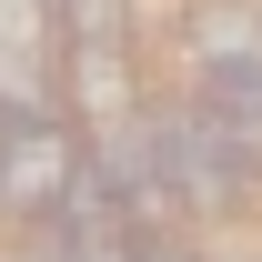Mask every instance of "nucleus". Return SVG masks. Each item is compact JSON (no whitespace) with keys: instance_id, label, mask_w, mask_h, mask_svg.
<instances>
[{"instance_id":"20e7f679","label":"nucleus","mask_w":262,"mask_h":262,"mask_svg":"<svg viewBox=\"0 0 262 262\" xmlns=\"http://www.w3.org/2000/svg\"><path fill=\"white\" fill-rule=\"evenodd\" d=\"M192 51H202V71L262 61V10H252V0H202V10H192Z\"/></svg>"},{"instance_id":"39448f33","label":"nucleus","mask_w":262,"mask_h":262,"mask_svg":"<svg viewBox=\"0 0 262 262\" xmlns=\"http://www.w3.org/2000/svg\"><path fill=\"white\" fill-rule=\"evenodd\" d=\"M51 31H61V51H81V40H131V0H51Z\"/></svg>"},{"instance_id":"f257e3e1","label":"nucleus","mask_w":262,"mask_h":262,"mask_svg":"<svg viewBox=\"0 0 262 262\" xmlns=\"http://www.w3.org/2000/svg\"><path fill=\"white\" fill-rule=\"evenodd\" d=\"M151 141H162V171H171V202L192 212V222H212V212H232V202L252 192L262 171H252V151H242V131L212 111V101H162L151 111Z\"/></svg>"},{"instance_id":"7ed1b4c3","label":"nucleus","mask_w":262,"mask_h":262,"mask_svg":"<svg viewBox=\"0 0 262 262\" xmlns=\"http://www.w3.org/2000/svg\"><path fill=\"white\" fill-rule=\"evenodd\" d=\"M51 111V0H0V121Z\"/></svg>"},{"instance_id":"f03ea898","label":"nucleus","mask_w":262,"mask_h":262,"mask_svg":"<svg viewBox=\"0 0 262 262\" xmlns=\"http://www.w3.org/2000/svg\"><path fill=\"white\" fill-rule=\"evenodd\" d=\"M91 171V131L61 121V111H10L0 121V212H31L51 222Z\"/></svg>"}]
</instances>
